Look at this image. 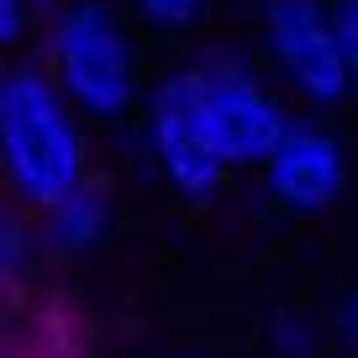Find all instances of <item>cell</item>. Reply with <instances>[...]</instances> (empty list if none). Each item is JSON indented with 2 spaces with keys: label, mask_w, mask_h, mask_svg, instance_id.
Here are the masks:
<instances>
[{
  "label": "cell",
  "mask_w": 358,
  "mask_h": 358,
  "mask_svg": "<svg viewBox=\"0 0 358 358\" xmlns=\"http://www.w3.org/2000/svg\"><path fill=\"white\" fill-rule=\"evenodd\" d=\"M58 90L90 116H122L137 95V58L122 22L101 0H85L53 27Z\"/></svg>",
  "instance_id": "obj_2"
},
{
  "label": "cell",
  "mask_w": 358,
  "mask_h": 358,
  "mask_svg": "<svg viewBox=\"0 0 358 358\" xmlns=\"http://www.w3.org/2000/svg\"><path fill=\"white\" fill-rule=\"evenodd\" d=\"M274 353H280V358H311L316 353L311 322H301V316H280V322H274Z\"/></svg>",
  "instance_id": "obj_8"
},
{
  "label": "cell",
  "mask_w": 358,
  "mask_h": 358,
  "mask_svg": "<svg viewBox=\"0 0 358 358\" xmlns=\"http://www.w3.org/2000/svg\"><path fill=\"white\" fill-rule=\"evenodd\" d=\"M337 43H343V58H348V74H353V90H358V0H337Z\"/></svg>",
  "instance_id": "obj_10"
},
{
  "label": "cell",
  "mask_w": 358,
  "mask_h": 358,
  "mask_svg": "<svg viewBox=\"0 0 358 358\" xmlns=\"http://www.w3.org/2000/svg\"><path fill=\"white\" fill-rule=\"evenodd\" d=\"M268 190L290 211H327L343 195V148L322 132V127H290L285 143L268 158Z\"/></svg>",
  "instance_id": "obj_6"
},
{
  "label": "cell",
  "mask_w": 358,
  "mask_h": 358,
  "mask_svg": "<svg viewBox=\"0 0 358 358\" xmlns=\"http://www.w3.org/2000/svg\"><path fill=\"white\" fill-rule=\"evenodd\" d=\"M179 79H185V95H190V111L201 122L206 143L222 153L227 169L274 158L290 122L274 106V95L264 85H253V74H243L237 64H201V69H185Z\"/></svg>",
  "instance_id": "obj_3"
},
{
  "label": "cell",
  "mask_w": 358,
  "mask_h": 358,
  "mask_svg": "<svg viewBox=\"0 0 358 358\" xmlns=\"http://www.w3.org/2000/svg\"><path fill=\"white\" fill-rule=\"evenodd\" d=\"M137 11L153 27H190L206 11V0H137Z\"/></svg>",
  "instance_id": "obj_9"
},
{
  "label": "cell",
  "mask_w": 358,
  "mask_h": 358,
  "mask_svg": "<svg viewBox=\"0 0 358 358\" xmlns=\"http://www.w3.org/2000/svg\"><path fill=\"white\" fill-rule=\"evenodd\" d=\"M343 337H348V348L358 353V295L343 306Z\"/></svg>",
  "instance_id": "obj_12"
},
{
  "label": "cell",
  "mask_w": 358,
  "mask_h": 358,
  "mask_svg": "<svg viewBox=\"0 0 358 358\" xmlns=\"http://www.w3.org/2000/svg\"><path fill=\"white\" fill-rule=\"evenodd\" d=\"M148 137H153V153L164 164L169 185L179 195H190V201H211L222 190V153L206 143L201 122L190 111V95H185V79H164L153 90V111H148Z\"/></svg>",
  "instance_id": "obj_5"
},
{
  "label": "cell",
  "mask_w": 358,
  "mask_h": 358,
  "mask_svg": "<svg viewBox=\"0 0 358 358\" xmlns=\"http://www.w3.org/2000/svg\"><path fill=\"white\" fill-rule=\"evenodd\" d=\"M27 32V0H0V37L16 43Z\"/></svg>",
  "instance_id": "obj_11"
},
{
  "label": "cell",
  "mask_w": 358,
  "mask_h": 358,
  "mask_svg": "<svg viewBox=\"0 0 358 358\" xmlns=\"http://www.w3.org/2000/svg\"><path fill=\"white\" fill-rule=\"evenodd\" d=\"M264 32L280 69L295 79L306 101L337 106L353 90L343 43H337V16L322 0H264Z\"/></svg>",
  "instance_id": "obj_4"
},
{
  "label": "cell",
  "mask_w": 358,
  "mask_h": 358,
  "mask_svg": "<svg viewBox=\"0 0 358 358\" xmlns=\"http://www.w3.org/2000/svg\"><path fill=\"white\" fill-rule=\"evenodd\" d=\"M53 222H48V237H53V248H64V253H85V248L101 243L106 222H111V211H106V195L95 190V185H79L69 201H58Z\"/></svg>",
  "instance_id": "obj_7"
},
{
  "label": "cell",
  "mask_w": 358,
  "mask_h": 358,
  "mask_svg": "<svg viewBox=\"0 0 358 358\" xmlns=\"http://www.w3.org/2000/svg\"><path fill=\"white\" fill-rule=\"evenodd\" d=\"M0 148H6V169H11L16 190L43 211H53L85 185L79 122L64 106L58 85H48L37 69H16L0 85Z\"/></svg>",
  "instance_id": "obj_1"
}]
</instances>
